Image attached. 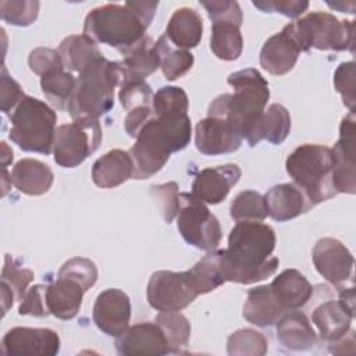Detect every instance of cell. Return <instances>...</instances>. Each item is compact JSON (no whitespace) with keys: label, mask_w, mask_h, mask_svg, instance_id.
Wrapping results in <instances>:
<instances>
[{"label":"cell","mask_w":356,"mask_h":356,"mask_svg":"<svg viewBox=\"0 0 356 356\" xmlns=\"http://www.w3.org/2000/svg\"><path fill=\"white\" fill-rule=\"evenodd\" d=\"M331 182L337 193L356 192L355 174V113L350 111L341 122L339 139L331 149Z\"/></svg>","instance_id":"7c38bea8"},{"label":"cell","mask_w":356,"mask_h":356,"mask_svg":"<svg viewBox=\"0 0 356 356\" xmlns=\"http://www.w3.org/2000/svg\"><path fill=\"white\" fill-rule=\"evenodd\" d=\"M83 286L67 277L57 275V280L46 285V303L49 313L60 320L74 318L82 305Z\"/></svg>","instance_id":"7402d4cb"},{"label":"cell","mask_w":356,"mask_h":356,"mask_svg":"<svg viewBox=\"0 0 356 356\" xmlns=\"http://www.w3.org/2000/svg\"><path fill=\"white\" fill-rule=\"evenodd\" d=\"M33 277L35 274L31 268L21 267L10 254H6L1 268V284L7 285L14 292L17 300L24 299Z\"/></svg>","instance_id":"60d3db41"},{"label":"cell","mask_w":356,"mask_h":356,"mask_svg":"<svg viewBox=\"0 0 356 356\" xmlns=\"http://www.w3.org/2000/svg\"><path fill=\"white\" fill-rule=\"evenodd\" d=\"M268 343L261 332L252 328H242L232 332L227 342V352L231 356H263Z\"/></svg>","instance_id":"f35d334b"},{"label":"cell","mask_w":356,"mask_h":356,"mask_svg":"<svg viewBox=\"0 0 356 356\" xmlns=\"http://www.w3.org/2000/svg\"><path fill=\"white\" fill-rule=\"evenodd\" d=\"M154 50L160 58V68L167 81H175L185 75L193 65V54L189 50L178 49L161 35L154 43Z\"/></svg>","instance_id":"d6a6232c"},{"label":"cell","mask_w":356,"mask_h":356,"mask_svg":"<svg viewBox=\"0 0 356 356\" xmlns=\"http://www.w3.org/2000/svg\"><path fill=\"white\" fill-rule=\"evenodd\" d=\"M118 93L121 106L125 111H131L136 107L152 106L153 92L146 81H122Z\"/></svg>","instance_id":"7bdbcfd3"},{"label":"cell","mask_w":356,"mask_h":356,"mask_svg":"<svg viewBox=\"0 0 356 356\" xmlns=\"http://www.w3.org/2000/svg\"><path fill=\"white\" fill-rule=\"evenodd\" d=\"M241 132L225 118L206 117L196 124V149L204 156L227 154L238 150L242 145Z\"/></svg>","instance_id":"2e32d148"},{"label":"cell","mask_w":356,"mask_h":356,"mask_svg":"<svg viewBox=\"0 0 356 356\" xmlns=\"http://www.w3.org/2000/svg\"><path fill=\"white\" fill-rule=\"evenodd\" d=\"M299 54L300 49L285 25L281 32L268 38L263 44L260 65L271 75H284L295 67Z\"/></svg>","instance_id":"ffe728a7"},{"label":"cell","mask_w":356,"mask_h":356,"mask_svg":"<svg viewBox=\"0 0 356 356\" xmlns=\"http://www.w3.org/2000/svg\"><path fill=\"white\" fill-rule=\"evenodd\" d=\"M191 135L192 125L188 114L153 117L147 121L129 150L134 163V178L147 179L159 172L174 152H179L189 145Z\"/></svg>","instance_id":"3957f363"},{"label":"cell","mask_w":356,"mask_h":356,"mask_svg":"<svg viewBox=\"0 0 356 356\" xmlns=\"http://www.w3.org/2000/svg\"><path fill=\"white\" fill-rule=\"evenodd\" d=\"M163 330L171 353L179 352L191 338V323L179 312H160L154 320Z\"/></svg>","instance_id":"e575fe53"},{"label":"cell","mask_w":356,"mask_h":356,"mask_svg":"<svg viewBox=\"0 0 356 356\" xmlns=\"http://www.w3.org/2000/svg\"><path fill=\"white\" fill-rule=\"evenodd\" d=\"M242 175L236 164L209 167L197 172L192 182V195L203 203L218 204L238 184Z\"/></svg>","instance_id":"d6986e66"},{"label":"cell","mask_w":356,"mask_h":356,"mask_svg":"<svg viewBox=\"0 0 356 356\" xmlns=\"http://www.w3.org/2000/svg\"><path fill=\"white\" fill-rule=\"evenodd\" d=\"M228 85L234 88V93L217 96L209 106L207 117L228 120L243 138L266 110L268 83L257 70L246 68L231 74Z\"/></svg>","instance_id":"277c9868"},{"label":"cell","mask_w":356,"mask_h":356,"mask_svg":"<svg viewBox=\"0 0 356 356\" xmlns=\"http://www.w3.org/2000/svg\"><path fill=\"white\" fill-rule=\"evenodd\" d=\"M200 4L206 8L207 15L211 21H232L242 25V10L236 1L229 0H220V1H200Z\"/></svg>","instance_id":"681fc988"},{"label":"cell","mask_w":356,"mask_h":356,"mask_svg":"<svg viewBox=\"0 0 356 356\" xmlns=\"http://www.w3.org/2000/svg\"><path fill=\"white\" fill-rule=\"evenodd\" d=\"M331 149L316 143L300 145L285 161L288 175L312 207L337 195L331 182Z\"/></svg>","instance_id":"8992f818"},{"label":"cell","mask_w":356,"mask_h":356,"mask_svg":"<svg viewBox=\"0 0 356 356\" xmlns=\"http://www.w3.org/2000/svg\"><path fill=\"white\" fill-rule=\"evenodd\" d=\"M134 178V163L129 152L113 149L97 159L92 167V181L99 188H115Z\"/></svg>","instance_id":"d4e9b609"},{"label":"cell","mask_w":356,"mask_h":356,"mask_svg":"<svg viewBox=\"0 0 356 356\" xmlns=\"http://www.w3.org/2000/svg\"><path fill=\"white\" fill-rule=\"evenodd\" d=\"M147 302L159 312H179L189 306L197 296L188 270L175 271H156L150 275L147 282Z\"/></svg>","instance_id":"8fae6325"},{"label":"cell","mask_w":356,"mask_h":356,"mask_svg":"<svg viewBox=\"0 0 356 356\" xmlns=\"http://www.w3.org/2000/svg\"><path fill=\"white\" fill-rule=\"evenodd\" d=\"M202 33L203 21L199 13L189 7H181L171 15L164 35L175 47L189 50L200 43Z\"/></svg>","instance_id":"83f0119b"},{"label":"cell","mask_w":356,"mask_h":356,"mask_svg":"<svg viewBox=\"0 0 356 356\" xmlns=\"http://www.w3.org/2000/svg\"><path fill=\"white\" fill-rule=\"evenodd\" d=\"M334 86L341 95L343 104L353 111L355 107V63L348 61L338 65L334 74Z\"/></svg>","instance_id":"bcb514c9"},{"label":"cell","mask_w":356,"mask_h":356,"mask_svg":"<svg viewBox=\"0 0 356 356\" xmlns=\"http://www.w3.org/2000/svg\"><path fill=\"white\" fill-rule=\"evenodd\" d=\"M8 138L24 152L50 154L56 135V111L44 102L25 96L10 114Z\"/></svg>","instance_id":"52a82bcc"},{"label":"cell","mask_w":356,"mask_h":356,"mask_svg":"<svg viewBox=\"0 0 356 356\" xmlns=\"http://www.w3.org/2000/svg\"><path fill=\"white\" fill-rule=\"evenodd\" d=\"M159 1L108 3L88 13L83 33L95 42L115 47L124 56L136 47L147 35Z\"/></svg>","instance_id":"7a4b0ae2"},{"label":"cell","mask_w":356,"mask_h":356,"mask_svg":"<svg viewBox=\"0 0 356 356\" xmlns=\"http://www.w3.org/2000/svg\"><path fill=\"white\" fill-rule=\"evenodd\" d=\"M177 227L185 242L196 249L213 252L221 242L222 232L217 217L192 193H181Z\"/></svg>","instance_id":"30bf717a"},{"label":"cell","mask_w":356,"mask_h":356,"mask_svg":"<svg viewBox=\"0 0 356 356\" xmlns=\"http://www.w3.org/2000/svg\"><path fill=\"white\" fill-rule=\"evenodd\" d=\"M131 320V302L125 292L108 288L100 292L93 305V321L96 327L110 337L121 335Z\"/></svg>","instance_id":"e0dca14e"},{"label":"cell","mask_w":356,"mask_h":356,"mask_svg":"<svg viewBox=\"0 0 356 356\" xmlns=\"http://www.w3.org/2000/svg\"><path fill=\"white\" fill-rule=\"evenodd\" d=\"M263 197L268 216L280 222L292 220L312 209L306 196L295 184L275 185Z\"/></svg>","instance_id":"603a6c76"},{"label":"cell","mask_w":356,"mask_h":356,"mask_svg":"<svg viewBox=\"0 0 356 356\" xmlns=\"http://www.w3.org/2000/svg\"><path fill=\"white\" fill-rule=\"evenodd\" d=\"M58 53L64 67L79 74L103 56L96 42L85 33L67 36L60 43Z\"/></svg>","instance_id":"4dcf8cb0"},{"label":"cell","mask_w":356,"mask_h":356,"mask_svg":"<svg viewBox=\"0 0 356 356\" xmlns=\"http://www.w3.org/2000/svg\"><path fill=\"white\" fill-rule=\"evenodd\" d=\"M11 181L19 192L31 196H39L49 192L53 185L54 175L47 164L35 159H22L14 165Z\"/></svg>","instance_id":"484cf974"},{"label":"cell","mask_w":356,"mask_h":356,"mask_svg":"<svg viewBox=\"0 0 356 356\" xmlns=\"http://www.w3.org/2000/svg\"><path fill=\"white\" fill-rule=\"evenodd\" d=\"M286 312L280 306L271 293L270 285H260L248 291L243 305V317L253 325L270 327Z\"/></svg>","instance_id":"f1b7e54d"},{"label":"cell","mask_w":356,"mask_h":356,"mask_svg":"<svg viewBox=\"0 0 356 356\" xmlns=\"http://www.w3.org/2000/svg\"><path fill=\"white\" fill-rule=\"evenodd\" d=\"M28 64L31 71L39 76L65 68L58 50L50 47H38L32 50L28 58Z\"/></svg>","instance_id":"f6af8a7d"},{"label":"cell","mask_w":356,"mask_h":356,"mask_svg":"<svg viewBox=\"0 0 356 356\" xmlns=\"http://www.w3.org/2000/svg\"><path fill=\"white\" fill-rule=\"evenodd\" d=\"M231 217L238 221H263L268 213L263 195L256 191L239 192L229 207Z\"/></svg>","instance_id":"74e56055"},{"label":"cell","mask_w":356,"mask_h":356,"mask_svg":"<svg viewBox=\"0 0 356 356\" xmlns=\"http://www.w3.org/2000/svg\"><path fill=\"white\" fill-rule=\"evenodd\" d=\"M153 117H154V114H153L152 106H142V107H136V108L131 110L124 120V128H125L128 136L136 139V136L140 132V129L143 128V125L147 121H150Z\"/></svg>","instance_id":"816d5d0a"},{"label":"cell","mask_w":356,"mask_h":356,"mask_svg":"<svg viewBox=\"0 0 356 356\" xmlns=\"http://www.w3.org/2000/svg\"><path fill=\"white\" fill-rule=\"evenodd\" d=\"M277 338L289 350H307L317 342L309 318L300 312H286L277 321Z\"/></svg>","instance_id":"4316f807"},{"label":"cell","mask_w":356,"mask_h":356,"mask_svg":"<svg viewBox=\"0 0 356 356\" xmlns=\"http://www.w3.org/2000/svg\"><path fill=\"white\" fill-rule=\"evenodd\" d=\"M25 97L19 83L8 75L6 67L1 68V111L4 114H11L15 107Z\"/></svg>","instance_id":"f907efd6"},{"label":"cell","mask_w":356,"mask_h":356,"mask_svg":"<svg viewBox=\"0 0 356 356\" xmlns=\"http://www.w3.org/2000/svg\"><path fill=\"white\" fill-rule=\"evenodd\" d=\"M18 313L21 316H33V317H46L49 316V309L46 303V285H33L31 286L24 299L21 300Z\"/></svg>","instance_id":"7dc6e473"},{"label":"cell","mask_w":356,"mask_h":356,"mask_svg":"<svg viewBox=\"0 0 356 356\" xmlns=\"http://www.w3.org/2000/svg\"><path fill=\"white\" fill-rule=\"evenodd\" d=\"M274 229L260 221H238L229 232L228 248L217 250L218 270L224 282L254 284L271 277L280 264L271 256L275 249Z\"/></svg>","instance_id":"6da1fadb"},{"label":"cell","mask_w":356,"mask_h":356,"mask_svg":"<svg viewBox=\"0 0 356 356\" xmlns=\"http://www.w3.org/2000/svg\"><path fill=\"white\" fill-rule=\"evenodd\" d=\"M40 3L36 0H3L0 1L1 19L15 26H28L36 21Z\"/></svg>","instance_id":"ab89813d"},{"label":"cell","mask_w":356,"mask_h":356,"mask_svg":"<svg viewBox=\"0 0 356 356\" xmlns=\"http://www.w3.org/2000/svg\"><path fill=\"white\" fill-rule=\"evenodd\" d=\"M122 81H145L160 68V58L154 50V42L146 36L134 47L122 61H118ZM121 81V82H122Z\"/></svg>","instance_id":"f546056e"},{"label":"cell","mask_w":356,"mask_h":356,"mask_svg":"<svg viewBox=\"0 0 356 356\" xmlns=\"http://www.w3.org/2000/svg\"><path fill=\"white\" fill-rule=\"evenodd\" d=\"M121 81L118 63L110 61L104 56L97 58L76 79L67 108L71 118L99 120L104 115L114 106V89L121 85Z\"/></svg>","instance_id":"5b68a950"},{"label":"cell","mask_w":356,"mask_h":356,"mask_svg":"<svg viewBox=\"0 0 356 356\" xmlns=\"http://www.w3.org/2000/svg\"><path fill=\"white\" fill-rule=\"evenodd\" d=\"M177 182H167L150 186V195L160 206V211L167 224H170L178 214L181 206V193Z\"/></svg>","instance_id":"b9f144b4"},{"label":"cell","mask_w":356,"mask_h":356,"mask_svg":"<svg viewBox=\"0 0 356 356\" xmlns=\"http://www.w3.org/2000/svg\"><path fill=\"white\" fill-rule=\"evenodd\" d=\"M1 350L7 356H53L60 350V337L50 328L14 327L3 337Z\"/></svg>","instance_id":"5bb4252c"},{"label":"cell","mask_w":356,"mask_h":356,"mask_svg":"<svg viewBox=\"0 0 356 356\" xmlns=\"http://www.w3.org/2000/svg\"><path fill=\"white\" fill-rule=\"evenodd\" d=\"M355 316V288H341L338 300H328L314 309L312 320L324 341L335 342L349 330Z\"/></svg>","instance_id":"4fadbf2b"},{"label":"cell","mask_w":356,"mask_h":356,"mask_svg":"<svg viewBox=\"0 0 356 356\" xmlns=\"http://www.w3.org/2000/svg\"><path fill=\"white\" fill-rule=\"evenodd\" d=\"M241 25L232 21H213L210 49L217 58L232 61L236 60L243 49Z\"/></svg>","instance_id":"1f68e13d"},{"label":"cell","mask_w":356,"mask_h":356,"mask_svg":"<svg viewBox=\"0 0 356 356\" xmlns=\"http://www.w3.org/2000/svg\"><path fill=\"white\" fill-rule=\"evenodd\" d=\"M270 289L285 312L300 309L313 295L312 284L295 268H288L278 274L270 284Z\"/></svg>","instance_id":"cb8c5ba5"},{"label":"cell","mask_w":356,"mask_h":356,"mask_svg":"<svg viewBox=\"0 0 356 356\" xmlns=\"http://www.w3.org/2000/svg\"><path fill=\"white\" fill-rule=\"evenodd\" d=\"M102 142V127L99 120L78 118L74 122L57 127L53 154L54 161L64 168L79 165L90 156Z\"/></svg>","instance_id":"9c48e42d"},{"label":"cell","mask_w":356,"mask_h":356,"mask_svg":"<svg viewBox=\"0 0 356 356\" xmlns=\"http://www.w3.org/2000/svg\"><path fill=\"white\" fill-rule=\"evenodd\" d=\"M57 275L71 278L79 282L83 286V289L88 291L95 285L97 280V268L95 263L89 259L72 257L61 266Z\"/></svg>","instance_id":"ee69618b"},{"label":"cell","mask_w":356,"mask_h":356,"mask_svg":"<svg viewBox=\"0 0 356 356\" xmlns=\"http://www.w3.org/2000/svg\"><path fill=\"white\" fill-rule=\"evenodd\" d=\"M288 28L300 51H309L314 47L317 50H350L353 53L355 21H339L330 13L313 11L288 24Z\"/></svg>","instance_id":"ba28073f"},{"label":"cell","mask_w":356,"mask_h":356,"mask_svg":"<svg viewBox=\"0 0 356 356\" xmlns=\"http://www.w3.org/2000/svg\"><path fill=\"white\" fill-rule=\"evenodd\" d=\"M188 273L199 295L209 293L224 284V280L218 270L217 250L209 252L202 260L191 267Z\"/></svg>","instance_id":"8d00e7d4"},{"label":"cell","mask_w":356,"mask_h":356,"mask_svg":"<svg viewBox=\"0 0 356 356\" xmlns=\"http://www.w3.org/2000/svg\"><path fill=\"white\" fill-rule=\"evenodd\" d=\"M253 6L264 13H280L289 18H298L309 8V1L303 0H261Z\"/></svg>","instance_id":"c3c4849f"},{"label":"cell","mask_w":356,"mask_h":356,"mask_svg":"<svg viewBox=\"0 0 356 356\" xmlns=\"http://www.w3.org/2000/svg\"><path fill=\"white\" fill-rule=\"evenodd\" d=\"M312 259L318 274L332 285L339 286L352 278L353 256L338 239H318L313 248Z\"/></svg>","instance_id":"9a60e30c"},{"label":"cell","mask_w":356,"mask_h":356,"mask_svg":"<svg viewBox=\"0 0 356 356\" xmlns=\"http://www.w3.org/2000/svg\"><path fill=\"white\" fill-rule=\"evenodd\" d=\"M188 96L179 86H163L153 95L154 117H178L188 114Z\"/></svg>","instance_id":"d590c367"},{"label":"cell","mask_w":356,"mask_h":356,"mask_svg":"<svg viewBox=\"0 0 356 356\" xmlns=\"http://www.w3.org/2000/svg\"><path fill=\"white\" fill-rule=\"evenodd\" d=\"M291 132V115L289 111L278 103L270 104L267 110L261 113L257 121L243 136L249 146H256L261 140H267L273 145H281Z\"/></svg>","instance_id":"44dd1931"},{"label":"cell","mask_w":356,"mask_h":356,"mask_svg":"<svg viewBox=\"0 0 356 356\" xmlns=\"http://www.w3.org/2000/svg\"><path fill=\"white\" fill-rule=\"evenodd\" d=\"M115 349L120 355H167L171 353L168 341L161 327L154 321L138 323L128 327L115 339Z\"/></svg>","instance_id":"ac0fdd59"},{"label":"cell","mask_w":356,"mask_h":356,"mask_svg":"<svg viewBox=\"0 0 356 356\" xmlns=\"http://www.w3.org/2000/svg\"><path fill=\"white\" fill-rule=\"evenodd\" d=\"M76 79L64 70L49 72L40 76V88L50 104L57 110H67Z\"/></svg>","instance_id":"836d02e7"}]
</instances>
